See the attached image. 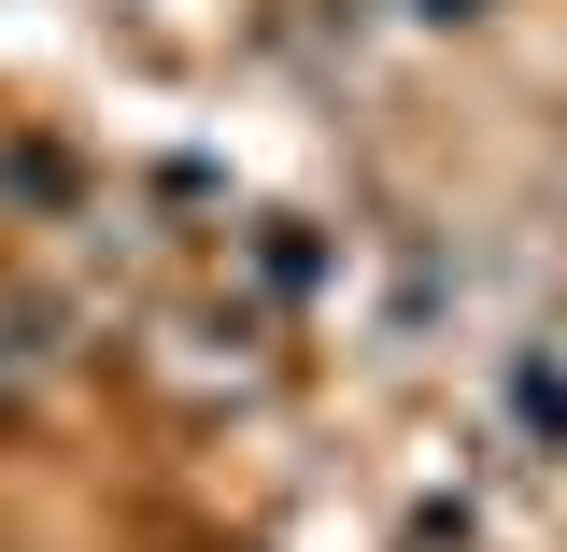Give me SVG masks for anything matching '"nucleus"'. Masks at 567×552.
<instances>
[{
    "label": "nucleus",
    "instance_id": "1",
    "mask_svg": "<svg viewBox=\"0 0 567 552\" xmlns=\"http://www.w3.org/2000/svg\"><path fill=\"white\" fill-rule=\"evenodd\" d=\"M511 412H525V439H567V383L539 354H511Z\"/></svg>",
    "mask_w": 567,
    "mask_h": 552
},
{
    "label": "nucleus",
    "instance_id": "2",
    "mask_svg": "<svg viewBox=\"0 0 567 552\" xmlns=\"http://www.w3.org/2000/svg\"><path fill=\"white\" fill-rule=\"evenodd\" d=\"M0 383H14V341H0Z\"/></svg>",
    "mask_w": 567,
    "mask_h": 552
}]
</instances>
